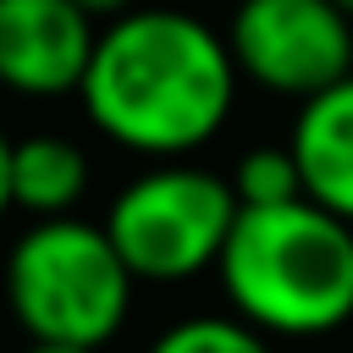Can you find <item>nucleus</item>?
Here are the masks:
<instances>
[{"instance_id":"nucleus-1","label":"nucleus","mask_w":353,"mask_h":353,"mask_svg":"<svg viewBox=\"0 0 353 353\" xmlns=\"http://www.w3.org/2000/svg\"><path fill=\"white\" fill-rule=\"evenodd\" d=\"M243 72L226 33L176 6H132L94 39L83 72L88 127L138 160H188L237 110Z\"/></svg>"},{"instance_id":"nucleus-2","label":"nucleus","mask_w":353,"mask_h":353,"mask_svg":"<svg viewBox=\"0 0 353 353\" xmlns=\"http://www.w3.org/2000/svg\"><path fill=\"white\" fill-rule=\"evenodd\" d=\"M221 292L265 336L309 342L353 320V221L314 199L243 210L221 248Z\"/></svg>"},{"instance_id":"nucleus-3","label":"nucleus","mask_w":353,"mask_h":353,"mask_svg":"<svg viewBox=\"0 0 353 353\" xmlns=\"http://www.w3.org/2000/svg\"><path fill=\"white\" fill-rule=\"evenodd\" d=\"M138 276L116 254L110 232L83 215H50L22 226L6 248L0 292L28 342L105 347L132 314Z\"/></svg>"},{"instance_id":"nucleus-4","label":"nucleus","mask_w":353,"mask_h":353,"mask_svg":"<svg viewBox=\"0 0 353 353\" xmlns=\"http://www.w3.org/2000/svg\"><path fill=\"white\" fill-rule=\"evenodd\" d=\"M237 215L243 204L232 193V176L193 160H154L116 188L99 226L138 281L176 287L221 265Z\"/></svg>"},{"instance_id":"nucleus-5","label":"nucleus","mask_w":353,"mask_h":353,"mask_svg":"<svg viewBox=\"0 0 353 353\" xmlns=\"http://www.w3.org/2000/svg\"><path fill=\"white\" fill-rule=\"evenodd\" d=\"M226 44L243 83L292 105L353 77V17L336 0H237Z\"/></svg>"},{"instance_id":"nucleus-6","label":"nucleus","mask_w":353,"mask_h":353,"mask_svg":"<svg viewBox=\"0 0 353 353\" xmlns=\"http://www.w3.org/2000/svg\"><path fill=\"white\" fill-rule=\"evenodd\" d=\"M99 22L77 0H0V88L17 99H66L83 88Z\"/></svg>"},{"instance_id":"nucleus-7","label":"nucleus","mask_w":353,"mask_h":353,"mask_svg":"<svg viewBox=\"0 0 353 353\" xmlns=\"http://www.w3.org/2000/svg\"><path fill=\"white\" fill-rule=\"evenodd\" d=\"M287 143L303 171V199L353 221V77L303 99Z\"/></svg>"},{"instance_id":"nucleus-8","label":"nucleus","mask_w":353,"mask_h":353,"mask_svg":"<svg viewBox=\"0 0 353 353\" xmlns=\"http://www.w3.org/2000/svg\"><path fill=\"white\" fill-rule=\"evenodd\" d=\"M88 154L83 143L61 138V132H28L11 149V199L22 215L50 221V215H77L83 193H88Z\"/></svg>"},{"instance_id":"nucleus-9","label":"nucleus","mask_w":353,"mask_h":353,"mask_svg":"<svg viewBox=\"0 0 353 353\" xmlns=\"http://www.w3.org/2000/svg\"><path fill=\"white\" fill-rule=\"evenodd\" d=\"M232 193L243 210H265V204H292L303 199V171L292 160V143H254L237 154V165L226 171Z\"/></svg>"},{"instance_id":"nucleus-10","label":"nucleus","mask_w":353,"mask_h":353,"mask_svg":"<svg viewBox=\"0 0 353 353\" xmlns=\"http://www.w3.org/2000/svg\"><path fill=\"white\" fill-rule=\"evenodd\" d=\"M143 353H276V347L265 331H254L237 314H182Z\"/></svg>"},{"instance_id":"nucleus-11","label":"nucleus","mask_w":353,"mask_h":353,"mask_svg":"<svg viewBox=\"0 0 353 353\" xmlns=\"http://www.w3.org/2000/svg\"><path fill=\"white\" fill-rule=\"evenodd\" d=\"M11 149H17V138L0 132V221L17 210V199H11Z\"/></svg>"},{"instance_id":"nucleus-12","label":"nucleus","mask_w":353,"mask_h":353,"mask_svg":"<svg viewBox=\"0 0 353 353\" xmlns=\"http://www.w3.org/2000/svg\"><path fill=\"white\" fill-rule=\"evenodd\" d=\"M77 6H83V11H88L94 22H110V17H121V11H132L138 0H77Z\"/></svg>"},{"instance_id":"nucleus-13","label":"nucleus","mask_w":353,"mask_h":353,"mask_svg":"<svg viewBox=\"0 0 353 353\" xmlns=\"http://www.w3.org/2000/svg\"><path fill=\"white\" fill-rule=\"evenodd\" d=\"M22 353H99V347H66V342H28Z\"/></svg>"},{"instance_id":"nucleus-14","label":"nucleus","mask_w":353,"mask_h":353,"mask_svg":"<svg viewBox=\"0 0 353 353\" xmlns=\"http://www.w3.org/2000/svg\"><path fill=\"white\" fill-rule=\"evenodd\" d=\"M336 6H342V11H347V17H353V0H336Z\"/></svg>"}]
</instances>
